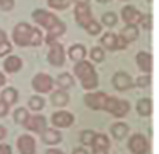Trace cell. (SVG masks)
I'll use <instances>...</instances> for the list:
<instances>
[{"label": "cell", "mask_w": 159, "mask_h": 154, "mask_svg": "<svg viewBox=\"0 0 159 154\" xmlns=\"http://www.w3.org/2000/svg\"><path fill=\"white\" fill-rule=\"evenodd\" d=\"M31 17L36 21V24L46 29V34H43V41L46 44H52L58 40L60 36H63L67 31V24L60 19L57 14L50 12V10H45V9H36L33 10Z\"/></svg>", "instance_id": "cell-1"}, {"label": "cell", "mask_w": 159, "mask_h": 154, "mask_svg": "<svg viewBox=\"0 0 159 154\" xmlns=\"http://www.w3.org/2000/svg\"><path fill=\"white\" fill-rule=\"evenodd\" d=\"M12 41L16 46H41L43 44V33L38 27H33L28 22H17L12 29Z\"/></svg>", "instance_id": "cell-2"}, {"label": "cell", "mask_w": 159, "mask_h": 154, "mask_svg": "<svg viewBox=\"0 0 159 154\" xmlns=\"http://www.w3.org/2000/svg\"><path fill=\"white\" fill-rule=\"evenodd\" d=\"M74 74H75L77 79L80 81L82 89H86L87 92L98 89V86H99L98 72H96V68H94V65L91 63V62H87V60L77 62V63L74 65Z\"/></svg>", "instance_id": "cell-3"}, {"label": "cell", "mask_w": 159, "mask_h": 154, "mask_svg": "<svg viewBox=\"0 0 159 154\" xmlns=\"http://www.w3.org/2000/svg\"><path fill=\"white\" fill-rule=\"evenodd\" d=\"M103 110L108 113H111V115L116 116V118H123V116H127L128 111H130V103H128L127 99H118V98H115V96H108L104 105H103Z\"/></svg>", "instance_id": "cell-4"}, {"label": "cell", "mask_w": 159, "mask_h": 154, "mask_svg": "<svg viewBox=\"0 0 159 154\" xmlns=\"http://www.w3.org/2000/svg\"><path fill=\"white\" fill-rule=\"evenodd\" d=\"M31 86H33V89H34L38 94H48V92L53 91L55 82H53L52 75L45 74V72H39V74H36L34 77H33Z\"/></svg>", "instance_id": "cell-5"}, {"label": "cell", "mask_w": 159, "mask_h": 154, "mask_svg": "<svg viewBox=\"0 0 159 154\" xmlns=\"http://www.w3.org/2000/svg\"><path fill=\"white\" fill-rule=\"evenodd\" d=\"M48 46H50V50H48L50 65H53V67H63L65 58H67V53H65V50H63V44H60L58 41H55V43L48 44Z\"/></svg>", "instance_id": "cell-6"}, {"label": "cell", "mask_w": 159, "mask_h": 154, "mask_svg": "<svg viewBox=\"0 0 159 154\" xmlns=\"http://www.w3.org/2000/svg\"><path fill=\"white\" fill-rule=\"evenodd\" d=\"M106 98H108V94L103 91H89L84 94V103H86V106L89 110L98 111V110H103V105L106 101Z\"/></svg>", "instance_id": "cell-7"}, {"label": "cell", "mask_w": 159, "mask_h": 154, "mask_svg": "<svg viewBox=\"0 0 159 154\" xmlns=\"http://www.w3.org/2000/svg\"><path fill=\"white\" fill-rule=\"evenodd\" d=\"M149 140L142 133H134L128 139V149L132 154H147L149 152Z\"/></svg>", "instance_id": "cell-8"}, {"label": "cell", "mask_w": 159, "mask_h": 154, "mask_svg": "<svg viewBox=\"0 0 159 154\" xmlns=\"http://www.w3.org/2000/svg\"><path fill=\"white\" fill-rule=\"evenodd\" d=\"M111 82H113V87L116 89V91H128V89L134 87V79H132V75L125 70L115 72Z\"/></svg>", "instance_id": "cell-9"}, {"label": "cell", "mask_w": 159, "mask_h": 154, "mask_svg": "<svg viewBox=\"0 0 159 154\" xmlns=\"http://www.w3.org/2000/svg\"><path fill=\"white\" fill-rule=\"evenodd\" d=\"M74 17H75V22L79 24L80 27H86L87 24L94 19L91 7L82 5V3H75V7H74Z\"/></svg>", "instance_id": "cell-10"}, {"label": "cell", "mask_w": 159, "mask_h": 154, "mask_svg": "<svg viewBox=\"0 0 159 154\" xmlns=\"http://www.w3.org/2000/svg\"><path fill=\"white\" fill-rule=\"evenodd\" d=\"M144 14L134 5H125L121 9V19L125 21V26H139Z\"/></svg>", "instance_id": "cell-11"}, {"label": "cell", "mask_w": 159, "mask_h": 154, "mask_svg": "<svg viewBox=\"0 0 159 154\" xmlns=\"http://www.w3.org/2000/svg\"><path fill=\"white\" fill-rule=\"evenodd\" d=\"M24 127L29 130V132H36V133H43L46 128H48V120L43 115H29L28 122L24 123Z\"/></svg>", "instance_id": "cell-12"}, {"label": "cell", "mask_w": 159, "mask_h": 154, "mask_svg": "<svg viewBox=\"0 0 159 154\" xmlns=\"http://www.w3.org/2000/svg\"><path fill=\"white\" fill-rule=\"evenodd\" d=\"M135 62H137V67L144 72L145 75H151L152 74V67H154V58H152V53L151 51H139L135 55Z\"/></svg>", "instance_id": "cell-13"}, {"label": "cell", "mask_w": 159, "mask_h": 154, "mask_svg": "<svg viewBox=\"0 0 159 154\" xmlns=\"http://www.w3.org/2000/svg\"><path fill=\"white\" fill-rule=\"evenodd\" d=\"M52 123L55 128H67L74 123V115L67 110H58L52 115Z\"/></svg>", "instance_id": "cell-14"}, {"label": "cell", "mask_w": 159, "mask_h": 154, "mask_svg": "<svg viewBox=\"0 0 159 154\" xmlns=\"http://www.w3.org/2000/svg\"><path fill=\"white\" fill-rule=\"evenodd\" d=\"M17 149L21 154H34L36 152V140L33 139V135L24 133L17 139Z\"/></svg>", "instance_id": "cell-15"}, {"label": "cell", "mask_w": 159, "mask_h": 154, "mask_svg": "<svg viewBox=\"0 0 159 154\" xmlns=\"http://www.w3.org/2000/svg\"><path fill=\"white\" fill-rule=\"evenodd\" d=\"M22 68V58L17 55H7L4 58V70L7 74H17Z\"/></svg>", "instance_id": "cell-16"}, {"label": "cell", "mask_w": 159, "mask_h": 154, "mask_svg": "<svg viewBox=\"0 0 159 154\" xmlns=\"http://www.w3.org/2000/svg\"><path fill=\"white\" fill-rule=\"evenodd\" d=\"M69 58L72 62H82V60H86V55H87V48L84 46L82 43H74L72 46L69 48Z\"/></svg>", "instance_id": "cell-17"}, {"label": "cell", "mask_w": 159, "mask_h": 154, "mask_svg": "<svg viewBox=\"0 0 159 154\" xmlns=\"http://www.w3.org/2000/svg\"><path fill=\"white\" fill-rule=\"evenodd\" d=\"M17 99H19V92H17V89L12 87V86L2 89V92H0V101L4 103V105H7L9 108H11L12 105H16Z\"/></svg>", "instance_id": "cell-18"}, {"label": "cell", "mask_w": 159, "mask_h": 154, "mask_svg": "<svg viewBox=\"0 0 159 154\" xmlns=\"http://www.w3.org/2000/svg\"><path fill=\"white\" fill-rule=\"evenodd\" d=\"M116 41H118V34H115L113 31H108V33H104L103 36L99 38L101 48H103V50H110V51L116 50Z\"/></svg>", "instance_id": "cell-19"}, {"label": "cell", "mask_w": 159, "mask_h": 154, "mask_svg": "<svg viewBox=\"0 0 159 154\" xmlns=\"http://www.w3.org/2000/svg\"><path fill=\"white\" fill-rule=\"evenodd\" d=\"M41 140H43V144H48V146H57V144H60V140H62V133H60V130L46 128L45 132L41 133Z\"/></svg>", "instance_id": "cell-20"}, {"label": "cell", "mask_w": 159, "mask_h": 154, "mask_svg": "<svg viewBox=\"0 0 159 154\" xmlns=\"http://www.w3.org/2000/svg\"><path fill=\"white\" fill-rule=\"evenodd\" d=\"M118 36H120L127 44H130L132 41H137V38H139V26H125L123 29L120 31Z\"/></svg>", "instance_id": "cell-21"}, {"label": "cell", "mask_w": 159, "mask_h": 154, "mask_svg": "<svg viewBox=\"0 0 159 154\" xmlns=\"http://www.w3.org/2000/svg\"><path fill=\"white\" fill-rule=\"evenodd\" d=\"M70 101V96L67 91H62V89H55V91H52V105L55 106H67Z\"/></svg>", "instance_id": "cell-22"}, {"label": "cell", "mask_w": 159, "mask_h": 154, "mask_svg": "<svg viewBox=\"0 0 159 154\" xmlns=\"http://www.w3.org/2000/svg\"><path fill=\"white\" fill-rule=\"evenodd\" d=\"M53 82L58 86V89H62V91H67V89H70V87L74 86V75L69 74V72H63V74H60Z\"/></svg>", "instance_id": "cell-23"}, {"label": "cell", "mask_w": 159, "mask_h": 154, "mask_svg": "<svg viewBox=\"0 0 159 154\" xmlns=\"http://www.w3.org/2000/svg\"><path fill=\"white\" fill-rule=\"evenodd\" d=\"M111 135L116 140H121L128 135V125L125 122H116L111 125Z\"/></svg>", "instance_id": "cell-24"}, {"label": "cell", "mask_w": 159, "mask_h": 154, "mask_svg": "<svg viewBox=\"0 0 159 154\" xmlns=\"http://www.w3.org/2000/svg\"><path fill=\"white\" fill-rule=\"evenodd\" d=\"M137 113L140 116H151L152 115V99L142 98L137 101Z\"/></svg>", "instance_id": "cell-25"}, {"label": "cell", "mask_w": 159, "mask_h": 154, "mask_svg": "<svg viewBox=\"0 0 159 154\" xmlns=\"http://www.w3.org/2000/svg\"><path fill=\"white\" fill-rule=\"evenodd\" d=\"M12 51V43L9 41V36L2 27H0V57H7Z\"/></svg>", "instance_id": "cell-26"}, {"label": "cell", "mask_w": 159, "mask_h": 154, "mask_svg": "<svg viewBox=\"0 0 159 154\" xmlns=\"http://www.w3.org/2000/svg\"><path fill=\"white\" fill-rule=\"evenodd\" d=\"M91 147H93V149H104V151H108V149H110V137L104 135V133H96V135H94L93 144H91Z\"/></svg>", "instance_id": "cell-27"}, {"label": "cell", "mask_w": 159, "mask_h": 154, "mask_svg": "<svg viewBox=\"0 0 159 154\" xmlns=\"http://www.w3.org/2000/svg\"><path fill=\"white\" fill-rule=\"evenodd\" d=\"M28 108L33 110L34 113H36V111H41V110L45 108V99H43L39 94L31 96V98H29V101H28Z\"/></svg>", "instance_id": "cell-28"}, {"label": "cell", "mask_w": 159, "mask_h": 154, "mask_svg": "<svg viewBox=\"0 0 159 154\" xmlns=\"http://www.w3.org/2000/svg\"><path fill=\"white\" fill-rule=\"evenodd\" d=\"M46 3L53 10H67L74 3V0H46Z\"/></svg>", "instance_id": "cell-29"}, {"label": "cell", "mask_w": 159, "mask_h": 154, "mask_svg": "<svg viewBox=\"0 0 159 154\" xmlns=\"http://www.w3.org/2000/svg\"><path fill=\"white\" fill-rule=\"evenodd\" d=\"M89 57L94 63H101V62H104V50L101 46H93L89 50Z\"/></svg>", "instance_id": "cell-30"}, {"label": "cell", "mask_w": 159, "mask_h": 154, "mask_svg": "<svg viewBox=\"0 0 159 154\" xmlns=\"http://www.w3.org/2000/svg\"><path fill=\"white\" fill-rule=\"evenodd\" d=\"M28 118H29L28 108H17L14 111V122L19 123V125H24V123L28 122Z\"/></svg>", "instance_id": "cell-31"}, {"label": "cell", "mask_w": 159, "mask_h": 154, "mask_svg": "<svg viewBox=\"0 0 159 154\" xmlns=\"http://www.w3.org/2000/svg\"><path fill=\"white\" fill-rule=\"evenodd\" d=\"M116 21H118V16L115 12H104L103 16H101V26H108V27H113L115 24H116Z\"/></svg>", "instance_id": "cell-32"}, {"label": "cell", "mask_w": 159, "mask_h": 154, "mask_svg": "<svg viewBox=\"0 0 159 154\" xmlns=\"http://www.w3.org/2000/svg\"><path fill=\"white\" fill-rule=\"evenodd\" d=\"M101 24H99V21H96V19H93L89 24H87L84 29L87 31V34H91V36H98V34H101Z\"/></svg>", "instance_id": "cell-33"}, {"label": "cell", "mask_w": 159, "mask_h": 154, "mask_svg": "<svg viewBox=\"0 0 159 154\" xmlns=\"http://www.w3.org/2000/svg\"><path fill=\"white\" fill-rule=\"evenodd\" d=\"M151 84H152V77L151 75H139L137 79L134 81V86H137V87H140V89H145V87H151Z\"/></svg>", "instance_id": "cell-34"}, {"label": "cell", "mask_w": 159, "mask_h": 154, "mask_svg": "<svg viewBox=\"0 0 159 154\" xmlns=\"http://www.w3.org/2000/svg\"><path fill=\"white\" fill-rule=\"evenodd\" d=\"M94 135H96V132H93V130H82L80 132V144L82 146H91L94 140Z\"/></svg>", "instance_id": "cell-35"}, {"label": "cell", "mask_w": 159, "mask_h": 154, "mask_svg": "<svg viewBox=\"0 0 159 154\" xmlns=\"http://www.w3.org/2000/svg\"><path fill=\"white\" fill-rule=\"evenodd\" d=\"M140 26L147 31H152V14H144V16H142Z\"/></svg>", "instance_id": "cell-36"}, {"label": "cell", "mask_w": 159, "mask_h": 154, "mask_svg": "<svg viewBox=\"0 0 159 154\" xmlns=\"http://www.w3.org/2000/svg\"><path fill=\"white\" fill-rule=\"evenodd\" d=\"M16 5V0H0V9L4 12H11Z\"/></svg>", "instance_id": "cell-37"}, {"label": "cell", "mask_w": 159, "mask_h": 154, "mask_svg": "<svg viewBox=\"0 0 159 154\" xmlns=\"http://www.w3.org/2000/svg\"><path fill=\"white\" fill-rule=\"evenodd\" d=\"M0 154H12V147L9 144H0Z\"/></svg>", "instance_id": "cell-38"}, {"label": "cell", "mask_w": 159, "mask_h": 154, "mask_svg": "<svg viewBox=\"0 0 159 154\" xmlns=\"http://www.w3.org/2000/svg\"><path fill=\"white\" fill-rule=\"evenodd\" d=\"M7 113H9V106L0 101V118H2V116H5Z\"/></svg>", "instance_id": "cell-39"}, {"label": "cell", "mask_w": 159, "mask_h": 154, "mask_svg": "<svg viewBox=\"0 0 159 154\" xmlns=\"http://www.w3.org/2000/svg\"><path fill=\"white\" fill-rule=\"evenodd\" d=\"M46 154H65V152H63V151H60V149H57V147H52V149L46 151Z\"/></svg>", "instance_id": "cell-40"}, {"label": "cell", "mask_w": 159, "mask_h": 154, "mask_svg": "<svg viewBox=\"0 0 159 154\" xmlns=\"http://www.w3.org/2000/svg\"><path fill=\"white\" fill-rule=\"evenodd\" d=\"M5 135H7V128L4 125H0V140H4Z\"/></svg>", "instance_id": "cell-41"}, {"label": "cell", "mask_w": 159, "mask_h": 154, "mask_svg": "<svg viewBox=\"0 0 159 154\" xmlns=\"http://www.w3.org/2000/svg\"><path fill=\"white\" fill-rule=\"evenodd\" d=\"M72 154H89L87 152L86 149H84V147H77V149H74V152Z\"/></svg>", "instance_id": "cell-42"}, {"label": "cell", "mask_w": 159, "mask_h": 154, "mask_svg": "<svg viewBox=\"0 0 159 154\" xmlns=\"http://www.w3.org/2000/svg\"><path fill=\"white\" fill-rule=\"evenodd\" d=\"M5 82H7V77H5V75L2 74V72H0V87H4Z\"/></svg>", "instance_id": "cell-43"}, {"label": "cell", "mask_w": 159, "mask_h": 154, "mask_svg": "<svg viewBox=\"0 0 159 154\" xmlns=\"http://www.w3.org/2000/svg\"><path fill=\"white\" fill-rule=\"evenodd\" d=\"M93 154H108V151H104V149H93Z\"/></svg>", "instance_id": "cell-44"}, {"label": "cell", "mask_w": 159, "mask_h": 154, "mask_svg": "<svg viewBox=\"0 0 159 154\" xmlns=\"http://www.w3.org/2000/svg\"><path fill=\"white\" fill-rule=\"evenodd\" d=\"M75 3H82V5H89V2L91 0H74Z\"/></svg>", "instance_id": "cell-45"}, {"label": "cell", "mask_w": 159, "mask_h": 154, "mask_svg": "<svg viewBox=\"0 0 159 154\" xmlns=\"http://www.w3.org/2000/svg\"><path fill=\"white\" fill-rule=\"evenodd\" d=\"M96 2H99V3H108V2H111V0H96Z\"/></svg>", "instance_id": "cell-46"}, {"label": "cell", "mask_w": 159, "mask_h": 154, "mask_svg": "<svg viewBox=\"0 0 159 154\" xmlns=\"http://www.w3.org/2000/svg\"><path fill=\"white\" fill-rule=\"evenodd\" d=\"M147 2H149V3H152V2H154V0H147Z\"/></svg>", "instance_id": "cell-47"}, {"label": "cell", "mask_w": 159, "mask_h": 154, "mask_svg": "<svg viewBox=\"0 0 159 154\" xmlns=\"http://www.w3.org/2000/svg\"><path fill=\"white\" fill-rule=\"evenodd\" d=\"M125 2H127V0H125Z\"/></svg>", "instance_id": "cell-48"}]
</instances>
